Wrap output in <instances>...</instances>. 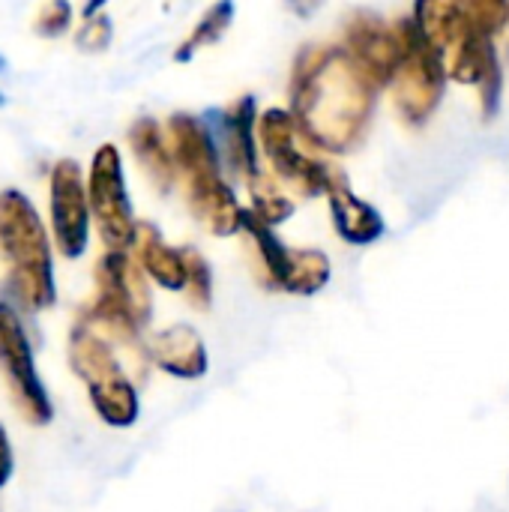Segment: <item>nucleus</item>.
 Returning a JSON list of instances; mask_svg holds the SVG:
<instances>
[{
	"label": "nucleus",
	"instance_id": "obj_8",
	"mask_svg": "<svg viewBox=\"0 0 509 512\" xmlns=\"http://www.w3.org/2000/svg\"><path fill=\"white\" fill-rule=\"evenodd\" d=\"M132 150L138 156V162L150 171V177L159 186L171 183V171H174V159H171V147H165L162 132L153 120H138L129 132Z\"/></svg>",
	"mask_w": 509,
	"mask_h": 512
},
{
	"label": "nucleus",
	"instance_id": "obj_2",
	"mask_svg": "<svg viewBox=\"0 0 509 512\" xmlns=\"http://www.w3.org/2000/svg\"><path fill=\"white\" fill-rule=\"evenodd\" d=\"M69 363L84 381L96 414L108 426H132L138 417V396L123 375L111 345L90 327H78L69 336Z\"/></svg>",
	"mask_w": 509,
	"mask_h": 512
},
{
	"label": "nucleus",
	"instance_id": "obj_11",
	"mask_svg": "<svg viewBox=\"0 0 509 512\" xmlns=\"http://www.w3.org/2000/svg\"><path fill=\"white\" fill-rule=\"evenodd\" d=\"M12 471H15V456H12V447H9L6 429L0 426V489L9 483Z\"/></svg>",
	"mask_w": 509,
	"mask_h": 512
},
{
	"label": "nucleus",
	"instance_id": "obj_4",
	"mask_svg": "<svg viewBox=\"0 0 509 512\" xmlns=\"http://www.w3.org/2000/svg\"><path fill=\"white\" fill-rule=\"evenodd\" d=\"M87 198H90V213L96 219L99 237L105 240L108 252H126V246L135 243L138 225L132 219L120 153L114 144H102L96 150L90 177H87Z\"/></svg>",
	"mask_w": 509,
	"mask_h": 512
},
{
	"label": "nucleus",
	"instance_id": "obj_1",
	"mask_svg": "<svg viewBox=\"0 0 509 512\" xmlns=\"http://www.w3.org/2000/svg\"><path fill=\"white\" fill-rule=\"evenodd\" d=\"M0 255L18 300L33 312L48 309L54 303L48 237L36 207L18 189L0 192Z\"/></svg>",
	"mask_w": 509,
	"mask_h": 512
},
{
	"label": "nucleus",
	"instance_id": "obj_10",
	"mask_svg": "<svg viewBox=\"0 0 509 512\" xmlns=\"http://www.w3.org/2000/svg\"><path fill=\"white\" fill-rule=\"evenodd\" d=\"M78 45L84 48V51H99V48H105V42L111 39V24H108V18H90L87 15V21H84V27L78 30Z\"/></svg>",
	"mask_w": 509,
	"mask_h": 512
},
{
	"label": "nucleus",
	"instance_id": "obj_9",
	"mask_svg": "<svg viewBox=\"0 0 509 512\" xmlns=\"http://www.w3.org/2000/svg\"><path fill=\"white\" fill-rule=\"evenodd\" d=\"M69 15H72L69 3H45V6L36 12L33 30H36L39 36H57V33H63V30H66Z\"/></svg>",
	"mask_w": 509,
	"mask_h": 512
},
{
	"label": "nucleus",
	"instance_id": "obj_7",
	"mask_svg": "<svg viewBox=\"0 0 509 512\" xmlns=\"http://www.w3.org/2000/svg\"><path fill=\"white\" fill-rule=\"evenodd\" d=\"M135 249H138L141 267H144L162 288H183V282H186V261H183L180 252H174V249H168V246L162 243V237L156 234L153 225H138Z\"/></svg>",
	"mask_w": 509,
	"mask_h": 512
},
{
	"label": "nucleus",
	"instance_id": "obj_6",
	"mask_svg": "<svg viewBox=\"0 0 509 512\" xmlns=\"http://www.w3.org/2000/svg\"><path fill=\"white\" fill-rule=\"evenodd\" d=\"M153 360L165 372L180 375V378H195L204 372V351L189 327H174V330L159 333L153 339Z\"/></svg>",
	"mask_w": 509,
	"mask_h": 512
},
{
	"label": "nucleus",
	"instance_id": "obj_3",
	"mask_svg": "<svg viewBox=\"0 0 509 512\" xmlns=\"http://www.w3.org/2000/svg\"><path fill=\"white\" fill-rule=\"evenodd\" d=\"M0 375L12 405L30 426H45L54 417L51 399L36 375L33 348L9 303H0Z\"/></svg>",
	"mask_w": 509,
	"mask_h": 512
},
{
	"label": "nucleus",
	"instance_id": "obj_5",
	"mask_svg": "<svg viewBox=\"0 0 509 512\" xmlns=\"http://www.w3.org/2000/svg\"><path fill=\"white\" fill-rule=\"evenodd\" d=\"M51 231L57 240V249L63 258H78L87 249V234H90V198L87 186L81 177L78 162L60 159L51 168Z\"/></svg>",
	"mask_w": 509,
	"mask_h": 512
}]
</instances>
